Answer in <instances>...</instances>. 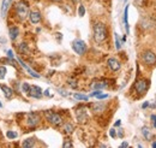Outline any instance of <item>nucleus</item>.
<instances>
[{
	"label": "nucleus",
	"instance_id": "f257e3e1",
	"mask_svg": "<svg viewBox=\"0 0 156 148\" xmlns=\"http://www.w3.org/2000/svg\"><path fill=\"white\" fill-rule=\"evenodd\" d=\"M94 39L97 43H101L107 39V28L103 23L98 22L94 25Z\"/></svg>",
	"mask_w": 156,
	"mask_h": 148
},
{
	"label": "nucleus",
	"instance_id": "f03ea898",
	"mask_svg": "<svg viewBox=\"0 0 156 148\" xmlns=\"http://www.w3.org/2000/svg\"><path fill=\"white\" fill-rule=\"evenodd\" d=\"M16 13L20 20L27 19V17L29 16V4L25 0H19L16 4Z\"/></svg>",
	"mask_w": 156,
	"mask_h": 148
},
{
	"label": "nucleus",
	"instance_id": "7ed1b4c3",
	"mask_svg": "<svg viewBox=\"0 0 156 148\" xmlns=\"http://www.w3.org/2000/svg\"><path fill=\"white\" fill-rule=\"evenodd\" d=\"M46 118H47V121L52 125L58 127V125L63 124V117L59 113H55V112H52V111H47L46 112Z\"/></svg>",
	"mask_w": 156,
	"mask_h": 148
},
{
	"label": "nucleus",
	"instance_id": "20e7f679",
	"mask_svg": "<svg viewBox=\"0 0 156 148\" xmlns=\"http://www.w3.org/2000/svg\"><path fill=\"white\" fill-rule=\"evenodd\" d=\"M72 48H73V51L79 54V55H82V54H84L85 52H86V45H85V42L83 41V40H80V39H77V40H75L73 42H72Z\"/></svg>",
	"mask_w": 156,
	"mask_h": 148
},
{
	"label": "nucleus",
	"instance_id": "39448f33",
	"mask_svg": "<svg viewBox=\"0 0 156 148\" xmlns=\"http://www.w3.org/2000/svg\"><path fill=\"white\" fill-rule=\"evenodd\" d=\"M142 59L147 65H155L156 64V55L153 51H145L142 54Z\"/></svg>",
	"mask_w": 156,
	"mask_h": 148
},
{
	"label": "nucleus",
	"instance_id": "423d86ee",
	"mask_svg": "<svg viewBox=\"0 0 156 148\" xmlns=\"http://www.w3.org/2000/svg\"><path fill=\"white\" fill-rule=\"evenodd\" d=\"M27 124L30 128H35L40 124V117L37 113H29L28 115V119H27Z\"/></svg>",
	"mask_w": 156,
	"mask_h": 148
},
{
	"label": "nucleus",
	"instance_id": "0eeeda50",
	"mask_svg": "<svg viewBox=\"0 0 156 148\" xmlns=\"http://www.w3.org/2000/svg\"><path fill=\"white\" fill-rule=\"evenodd\" d=\"M135 89L138 94H144L148 89V82L145 80H138L135 83Z\"/></svg>",
	"mask_w": 156,
	"mask_h": 148
},
{
	"label": "nucleus",
	"instance_id": "6e6552de",
	"mask_svg": "<svg viewBox=\"0 0 156 148\" xmlns=\"http://www.w3.org/2000/svg\"><path fill=\"white\" fill-rule=\"evenodd\" d=\"M42 90H41V88L40 87H37V86H33V87H30V89H29V93H28V95L29 96H31V98H36V99H39V98H41L42 96Z\"/></svg>",
	"mask_w": 156,
	"mask_h": 148
},
{
	"label": "nucleus",
	"instance_id": "1a4fd4ad",
	"mask_svg": "<svg viewBox=\"0 0 156 148\" xmlns=\"http://www.w3.org/2000/svg\"><path fill=\"white\" fill-rule=\"evenodd\" d=\"M107 64H108V66H109V69L112 71H118L120 69V66H121V64L119 63V60L115 59V58H109L108 61H107Z\"/></svg>",
	"mask_w": 156,
	"mask_h": 148
},
{
	"label": "nucleus",
	"instance_id": "9d476101",
	"mask_svg": "<svg viewBox=\"0 0 156 148\" xmlns=\"http://www.w3.org/2000/svg\"><path fill=\"white\" fill-rule=\"evenodd\" d=\"M28 17H29V19H30V22H31L33 24H37V23L41 22V13H40L39 11H33V12H30Z\"/></svg>",
	"mask_w": 156,
	"mask_h": 148
},
{
	"label": "nucleus",
	"instance_id": "9b49d317",
	"mask_svg": "<svg viewBox=\"0 0 156 148\" xmlns=\"http://www.w3.org/2000/svg\"><path fill=\"white\" fill-rule=\"evenodd\" d=\"M18 63L22 65V68H23V69H25V70L28 71V74H29L30 76H33V77H35V78H39V77H40V75H39L36 71H34L33 69H30V68H29V66H28V65H27V64H25L20 58H18Z\"/></svg>",
	"mask_w": 156,
	"mask_h": 148
},
{
	"label": "nucleus",
	"instance_id": "f8f14e48",
	"mask_svg": "<svg viewBox=\"0 0 156 148\" xmlns=\"http://www.w3.org/2000/svg\"><path fill=\"white\" fill-rule=\"evenodd\" d=\"M76 117H77V121L79 123H84L86 119H88V116H86V111L85 109H79L76 112Z\"/></svg>",
	"mask_w": 156,
	"mask_h": 148
},
{
	"label": "nucleus",
	"instance_id": "ddd939ff",
	"mask_svg": "<svg viewBox=\"0 0 156 148\" xmlns=\"http://www.w3.org/2000/svg\"><path fill=\"white\" fill-rule=\"evenodd\" d=\"M8 33H10V39L12 41H14L19 35V29H18V27H12V28H10Z\"/></svg>",
	"mask_w": 156,
	"mask_h": 148
},
{
	"label": "nucleus",
	"instance_id": "4468645a",
	"mask_svg": "<svg viewBox=\"0 0 156 148\" xmlns=\"http://www.w3.org/2000/svg\"><path fill=\"white\" fill-rule=\"evenodd\" d=\"M11 2H12V0H2V4H1V16L2 17H5V14H6L10 5H11Z\"/></svg>",
	"mask_w": 156,
	"mask_h": 148
},
{
	"label": "nucleus",
	"instance_id": "2eb2a0df",
	"mask_svg": "<svg viewBox=\"0 0 156 148\" xmlns=\"http://www.w3.org/2000/svg\"><path fill=\"white\" fill-rule=\"evenodd\" d=\"M0 88H1V90L4 92V95H5V98L10 99V98L12 96V93H13V90H12L10 87H7V86L2 84V86H0Z\"/></svg>",
	"mask_w": 156,
	"mask_h": 148
},
{
	"label": "nucleus",
	"instance_id": "dca6fc26",
	"mask_svg": "<svg viewBox=\"0 0 156 148\" xmlns=\"http://www.w3.org/2000/svg\"><path fill=\"white\" fill-rule=\"evenodd\" d=\"M124 23H125L126 33H129L130 31V27H129V6H126L125 11H124Z\"/></svg>",
	"mask_w": 156,
	"mask_h": 148
},
{
	"label": "nucleus",
	"instance_id": "f3484780",
	"mask_svg": "<svg viewBox=\"0 0 156 148\" xmlns=\"http://www.w3.org/2000/svg\"><path fill=\"white\" fill-rule=\"evenodd\" d=\"M142 133H143V135H144V137L148 140V141H150L151 139H153V134H151V131L149 130V128H147V127H144L143 129H142Z\"/></svg>",
	"mask_w": 156,
	"mask_h": 148
},
{
	"label": "nucleus",
	"instance_id": "a211bd4d",
	"mask_svg": "<svg viewBox=\"0 0 156 148\" xmlns=\"http://www.w3.org/2000/svg\"><path fill=\"white\" fill-rule=\"evenodd\" d=\"M22 146L25 148H31L35 146V140L34 139H28V140H25L23 143H22Z\"/></svg>",
	"mask_w": 156,
	"mask_h": 148
},
{
	"label": "nucleus",
	"instance_id": "6ab92c4d",
	"mask_svg": "<svg viewBox=\"0 0 156 148\" xmlns=\"http://www.w3.org/2000/svg\"><path fill=\"white\" fill-rule=\"evenodd\" d=\"M18 49H19V52H20L22 54H28V53H29V49H28V45H27V43H24V42L19 45Z\"/></svg>",
	"mask_w": 156,
	"mask_h": 148
},
{
	"label": "nucleus",
	"instance_id": "aec40b11",
	"mask_svg": "<svg viewBox=\"0 0 156 148\" xmlns=\"http://www.w3.org/2000/svg\"><path fill=\"white\" fill-rule=\"evenodd\" d=\"M107 87V84L105 83V82H96V83H94L92 86H91V88L92 89H103V88H106Z\"/></svg>",
	"mask_w": 156,
	"mask_h": 148
},
{
	"label": "nucleus",
	"instance_id": "412c9836",
	"mask_svg": "<svg viewBox=\"0 0 156 148\" xmlns=\"http://www.w3.org/2000/svg\"><path fill=\"white\" fill-rule=\"evenodd\" d=\"M73 125L71 124V123H66L65 125H64V131L66 133V134H72L73 133Z\"/></svg>",
	"mask_w": 156,
	"mask_h": 148
},
{
	"label": "nucleus",
	"instance_id": "4be33fe9",
	"mask_svg": "<svg viewBox=\"0 0 156 148\" xmlns=\"http://www.w3.org/2000/svg\"><path fill=\"white\" fill-rule=\"evenodd\" d=\"M73 96H75V99H77V100H84V101H86L89 98L86 96V95H83V94H73Z\"/></svg>",
	"mask_w": 156,
	"mask_h": 148
},
{
	"label": "nucleus",
	"instance_id": "5701e85b",
	"mask_svg": "<svg viewBox=\"0 0 156 148\" xmlns=\"http://www.w3.org/2000/svg\"><path fill=\"white\" fill-rule=\"evenodd\" d=\"M114 37H115V48H117V49H120L121 43H120V40H119V35L115 33V34H114Z\"/></svg>",
	"mask_w": 156,
	"mask_h": 148
},
{
	"label": "nucleus",
	"instance_id": "b1692460",
	"mask_svg": "<svg viewBox=\"0 0 156 148\" xmlns=\"http://www.w3.org/2000/svg\"><path fill=\"white\" fill-rule=\"evenodd\" d=\"M6 136H7V139L13 140V139L17 137V133H14V131H7V133H6Z\"/></svg>",
	"mask_w": 156,
	"mask_h": 148
},
{
	"label": "nucleus",
	"instance_id": "393cba45",
	"mask_svg": "<svg viewBox=\"0 0 156 148\" xmlns=\"http://www.w3.org/2000/svg\"><path fill=\"white\" fill-rule=\"evenodd\" d=\"M29 89H30V86H29L28 83H23V84H22V92H23V93L28 94V93H29Z\"/></svg>",
	"mask_w": 156,
	"mask_h": 148
},
{
	"label": "nucleus",
	"instance_id": "a878e982",
	"mask_svg": "<svg viewBox=\"0 0 156 148\" xmlns=\"http://www.w3.org/2000/svg\"><path fill=\"white\" fill-rule=\"evenodd\" d=\"M6 76V68L5 66H0V80H4Z\"/></svg>",
	"mask_w": 156,
	"mask_h": 148
},
{
	"label": "nucleus",
	"instance_id": "bb28decb",
	"mask_svg": "<svg viewBox=\"0 0 156 148\" xmlns=\"http://www.w3.org/2000/svg\"><path fill=\"white\" fill-rule=\"evenodd\" d=\"M78 14H79L80 17H83V16L85 14V7H84L83 5H80V6L78 7Z\"/></svg>",
	"mask_w": 156,
	"mask_h": 148
},
{
	"label": "nucleus",
	"instance_id": "cd10ccee",
	"mask_svg": "<svg viewBox=\"0 0 156 148\" xmlns=\"http://www.w3.org/2000/svg\"><path fill=\"white\" fill-rule=\"evenodd\" d=\"M96 98H97V99H106V98H108V94H102V93H98V94L96 95Z\"/></svg>",
	"mask_w": 156,
	"mask_h": 148
},
{
	"label": "nucleus",
	"instance_id": "c85d7f7f",
	"mask_svg": "<svg viewBox=\"0 0 156 148\" xmlns=\"http://www.w3.org/2000/svg\"><path fill=\"white\" fill-rule=\"evenodd\" d=\"M7 57H8L11 60H13V59H14V55H13V53H12V51H11V49H8V51H7Z\"/></svg>",
	"mask_w": 156,
	"mask_h": 148
},
{
	"label": "nucleus",
	"instance_id": "c756f323",
	"mask_svg": "<svg viewBox=\"0 0 156 148\" xmlns=\"http://www.w3.org/2000/svg\"><path fill=\"white\" fill-rule=\"evenodd\" d=\"M109 135H111V137H115V136H117L115 130H114V129H111V130H109Z\"/></svg>",
	"mask_w": 156,
	"mask_h": 148
},
{
	"label": "nucleus",
	"instance_id": "7c9ffc66",
	"mask_svg": "<svg viewBox=\"0 0 156 148\" xmlns=\"http://www.w3.org/2000/svg\"><path fill=\"white\" fill-rule=\"evenodd\" d=\"M151 121L154 123V127L156 128V115H151Z\"/></svg>",
	"mask_w": 156,
	"mask_h": 148
},
{
	"label": "nucleus",
	"instance_id": "2f4dec72",
	"mask_svg": "<svg viewBox=\"0 0 156 148\" xmlns=\"http://www.w3.org/2000/svg\"><path fill=\"white\" fill-rule=\"evenodd\" d=\"M63 146H64V147H72V143H70V142H65Z\"/></svg>",
	"mask_w": 156,
	"mask_h": 148
},
{
	"label": "nucleus",
	"instance_id": "473e14b6",
	"mask_svg": "<svg viewBox=\"0 0 156 148\" xmlns=\"http://www.w3.org/2000/svg\"><path fill=\"white\" fill-rule=\"evenodd\" d=\"M120 147H123V148H126V147H129V143H127V142H123V143H121V146H120Z\"/></svg>",
	"mask_w": 156,
	"mask_h": 148
},
{
	"label": "nucleus",
	"instance_id": "72a5a7b5",
	"mask_svg": "<svg viewBox=\"0 0 156 148\" xmlns=\"http://www.w3.org/2000/svg\"><path fill=\"white\" fill-rule=\"evenodd\" d=\"M70 86H71V87H73V88H75V87H77V84L75 83V81H72V82L70 81Z\"/></svg>",
	"mask_w": 156,
	"mask_h": 148
},
{
	"label": "nucleus",
	"instance_id": "f704fd0d",
	"mask_svg": "<svg viewBox=\"0 0 156 148\" xmlns=\"http://www.w3.org/2000/svg\"><path fill=\"white\" fill-rule=\"evenodd\" d=\"M148 106H149V102H145V104H143V106H142V107H143V109H147Z\"/></svg>",
	"mask_w": 156,
	"mask_h": 148
},
{
	"label": "nucleus",
	"instance_id": "c9c22d12",
	"mask_svg": "<svg viewBox=\"0 0 156 148\" xmlns=\"http://www.w3.org/2000/svg\"><path fill=\"white\" fill-rule=\"evenodd\" d=\"M120 124H121V121H117V122H115V127H119Z\"/></svg>",
	"mask_w": 156,
	"mask_h": 148
},
{
	"label": "nucleus",
	"instance_id": "e433bc0d",
	"mask_svg": "<svg viewBox=\"0 0 156 148\" xmlns=\"http://www.w3.org/2000/svg\"><path fill=\"white\" fill-rule=\"evenodd\" d=\"M153 147L156 148V142H154V143H153Z\"/></svg>",
	"mask_w": 156,
	"mask_h": 148
},
{
	"label": "nucleus",
	"instance_id": "4c0bfd02",
	"mask_svg": "<svg viewBox=\"0 0 156 148\" xmlns=\"http://www.w3.org/2000/svg\"><path fill=\"white\" fill-rule=\"evenodd\" d=\"M53 1H55V2H60L61 0H53Z\"/></svg>",
	"mask_w": 156,
	"mask_h": 148
},
{
	"label": "nucleus",
	"instance_id": "58836bf2",
	"mask_svg": "<svg viewBox=\"0 0 156 148\" xmlns=\"http://www.w3.org/2000/svg\"><path fill=\"white\" fill-rule=\"evenodd\" d=\"M1 107H2V104H1V101H0V109H1Z\"/></svg>",
	"mask_w": 156,
	"mask_h": 148
},
{
	"label": "nucleus",
	"instance_id": "ea45409f",
	"mask_svg": "<svg viewBox=\"0 0 156 148\" xmlns=\"http://www.w3.org/2000/svg\"><path fill=\"white\" fill-rule=\"evenodd\" d=\"M125 1H126V0H125Z\"/></svg>",
	"mask_w": 156,
	"mask_h": 148
}]
</instances>
